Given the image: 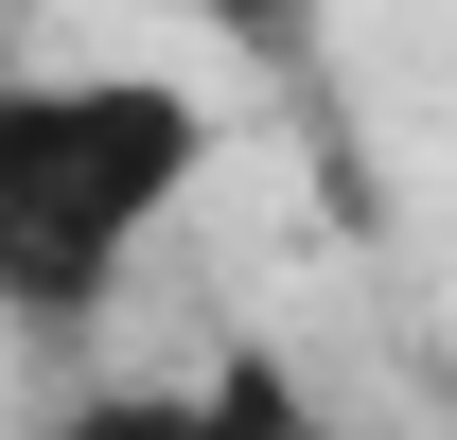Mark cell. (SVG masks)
I'll use <instances>...</instances> for the list:
<instances>
[{
    "mask_svg": "<svg viewBox=\"0 0 457 440\" xmlns=\"http://www.w3.org/2000/svg\"><path fill=\"white\" fill-rule=\"evenodd\" d=\"M194 18H228V54H299L317 36V0H194Z\"/></svg>",
    "mask_w": 457,
    "mask_h": 440,
    "instance_id": "4",
    "label": "cell"
},
{
    "mask_svg": "<svg viewBox=\"0 0 457 440\" xmlns=\"http://www.w3.org/2000/svg\"><path fill=\"white\" fill-rule=\"evenodd\" d=\"M212 440H317V405H299V387L264 370V352H246V370L212 387Z\"/></svg>",
    "mask_w": 457,
    "mask_h": 440,
    "instance_id": "3",
    "label": "cell"
},
{
    "mask_svg": "<svg viewBox=\"0 0 457 440\" xmlns=\"http://www.w3.org/2000/svg\"><path fill=\"white\" fill-rule=\"evenodd\" d=\"M212 106L176 71H0V317L71 334L123 282V247L194 194Z\"/></svg>",
    "mask_w": 457,
    "mask_h": 440,
    "instance_id": "1",
    "label": "cell"
},
{
    "mask_svg": "<svg viewBox=\"0 0 457 440\" xmlns=\"http://www.w3.org/2000/svg\"><path fill=\"white\" fill-rule=\"evenodd\" d=\"M54 440H212V387H88Z\"/></svg>",
    "mask_w": 457,
    "mask_h": 440,
    "instance_id": "2",
    "label": "cell"
}]
</instances>
